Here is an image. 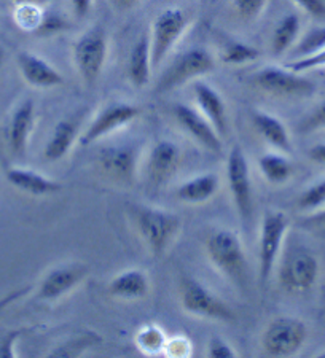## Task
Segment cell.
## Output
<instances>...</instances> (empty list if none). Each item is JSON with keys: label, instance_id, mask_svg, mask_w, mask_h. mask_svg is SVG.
Here are the masks:
<instances>
[{"label": "cell", "instance_id": "30", "mask_svg": "<svg viewBox=\"0 0 325 358\" xmlns=\"http://www.w3.org/2000/svg\"><path fill=\"white\" fill-rule=\"evenodd\" d=\"M260 57V51L247 43L242 42H230L222 51V61L230 66H242L249 62L257 61Z\"/></svg>", "mask_w": 325, "mask_h": 358}, {"label": "cell", "instance_id": "4", "mask_svg": "<svg viewBox=\"0 0 325 358\" xmlns=\"http://www.w3.org/2000/svg\"><path fill=\"white\" fill-rule=\"evenodd\" d=\"M306 336L307 328L297 317H276L265 328L262 350L268 357H293L303 348Z\"/></svg>", "mask_w": 325, "mask_h": 358}, {"label": "cell", "instance_id": "14", "mask_svg": "<svg viewBox=\"0 0 325 358\" xmlns=\"http://www.w3.org/2000/svg\"><path fill=\"white\" fill-rule=\"evenodd\" d=\"M174 115H176L177 123L182 126V129L190 134L193 141L198 142L201 147L217 155L223 152L222 137L201 112L184 106V103H177L174 107Z\"/></svg>", "mask_w": 325, "mask_h": 358}, {"label": "cell", "instance_id": "47", "mask_svg": "<svg viewBox=\"0 0 325 358\" xmlns=\"http://www.w3.org/2000/svg\"><path fill=\"white\" fill-rule=\"evenodd\" d=\"M13 2L16 5H20V3H36V2H39V0H13Z\"/></svg>", "mask_w": 325, "mask_h": 358}, {"label": "cell", "instance_id": "13", "mask_svg": "<svg viewBox=\"0 0 325 358\" xmlns=\"http://www.w3.org/2000/svg\"><path fill=\"white\" fill-rule=\"evenodd\" d=\"M254 83L275 96H307L314 91V85L298 72L272 66L255 73Z\"/></svg>", "mask_w": 325, "mask_h": 358}, {"label": "cell", "instance_id": "3", "mask_svg": "<svg viewBox=\"0 0 325 358\" xmlns=\"http://www.w3.org/2000/svg\"><path fill=\"white\" fill-rule=\"evenodd\" d=\"M179 296L185 313H188L201 319L216 320V322H235L236 314L230 308L228 303H225L222 298H219L216 293H212L198 280L190 275H182L179 282Z\"/></svg>", "mask_w": 325, "mask_h": 358}, {"label": "cell", "instance_id": "2", "mask_svg": "<svg viewBox=\"0 0 325 358\" xmlns=\"http://www.w3.org/2000/svg\"><path fill=\"white\" fill-rule=\"evenodd\" d=\"M131 215L134 218L137 233L144 244L156 258H161L170 250L181 233V217L174 212L137 206L131 209Z\"/></svg>", "mask_w": 325, "mask_h": 358}, {"label": "cell", "instance_id": "24", "mask_svg": "<svg viewBox=\"0 0 325 358\" xmlns=\"http://www.w3.org/2000/svg\"><path fill=\"white\" fill-rule=\"evenodd\" d=\"M220 188V178L217 174L206 172L190 180L184 182L177 188V198L187 204H205L216 196Z\"/></svg>", "mask_w": 325, "mask_h": 358}, {"label": "cell", "instance_id": "31", "mask_svg": "<svg viewBox=\"0 0 325 358\" xmlns=\"http://www.w3.org/2000/svg\"><path fill=\"white\" fill-rule=\"evenodd\" d=\"M43 18V11L36 3H20L15 10V22L22 31L36 32Z\"/></svg>", "mask_w": 325, "mask_h": 358}, {"label": "cell", "instance_id": "19", "mask_svg": "<svg viewBox=\"0 0 325 358\" xmlns=\"http://www.w3.org/2000/svg\"><path fill=\"white\" fill-rule=\"evenodd\" d=\"M181 164V150L170 141L156 142L148 158V176L160 185L170 180Z\"/></svg>", "mask_w": 325, "mask_h": 358}, {"label": "cell", "instance_id": "25", "mask_svg": "<svg viewBox=\"0 0 325 358\" xmlns=\"http://www.w3.org/2000/svg\"><path fill=\"white\" fill-rule=\"evenodd\" d=\"M152 51H150V38L142 36L132 46L130 61H127V75L136 88H144L150 82L152 75Z\"/></svg>", "mask_w": 325, "mask_h": 358}, {"label": "cell", "instance_id": "38", "mask_svg": "<svg viewBox=\"0 0 325 358\" xmlns=\"http://www.w3.org/2000/svg\"><path fill=\"white\" fill-rule=\"evenodd\" d=\"M64 27H66V22H64L61 16L55 15L53 11H48V13H43L42 22H40V26L36 32L39 36H51V34L62 31Z\"/></svg>", "mask_w": 325, "mask_h": 358}, {"label": "cell", "instance_id": "18", "mask_svg": "<svg viewBox=\"0 0 325 358\" xmlns=\"http://www.w3.org/2000/svg\"><path fill=\"white\" fill-rule=\"evenodd\" d=\"M193 94L201 113L223 138L228 134V118H226V107L222 96L216 88L205 82H196L193 85Z\"/></svg>", "mask_w": 325, "mask_h": 358}, {"label": "cell", "instance_id": "9", "mask_svg": "<svg viewBox=\"0 0 325 358\" xmlns=\"http://www.w3.org/2000/svg\"><path fill=\"white\" fill-rule=\"evenodd\" d=\"M226 180L237 213L242 222H247L252 215V182L249 161L241 145L230 148L226 158Z\"/></svg>", "mask_w": 325, "mask_h": 358}, {"label": "cell", "instance_id": "26", "mask_svg": "<svg viewBox=\"0 0 325 358\" xmlns=\"http://www.w3.org/2000/svg\"><path fill=\"white\" fill-rule=\"evenodd\" d=\"M258 169L266 182L272 185H282L292 176L293 166L284 155L268 153L258 158Z\"/></svg>", "mask_w": 325, "mask_h": 358}, {"label": "cell", "instance_id": "20", "mask_svg": "<svg viewBox=\"0 0 325 358\" xmlns=\"http://www.w3.org/2000/svg\"><path fill=\"white\" fill-rule=\"evenodd\" d=\"M7 180L16 189L31 196H48L56 194L62 189V183L46 177L40 172L31 169H21V167H11L7 171Z\"/></svg>", "mask_w": 325, "mask_h": 358}, {"label": "cell", "instance_id": "46", "mask_svg": "<svg viewBox=\"0 0 325 358\" xmlns=\"http://www.w3.org/2000/svg\"><path fill=\"white\" fill-rule=\"evenodd\" d=\"M137 2H139V0H117V3L120 5L121 8H130Z\"/></svg>", "mask_w": 325, "mask_h": 358}, {"label": "cell", "instance_id": "33", "mask_svg": "<svg viewBox=\"0 0 325 358\" xmlns=\"http://www.w3.org/2000/svg\"><path fill=\"white\" fill-rule=\"evenodd\" d=\"M325 204V180L317 182L300 196L298 206L305 210L317 209Z\"/></svg>", "mask_w": 325, "mask_h": 358}, {"label": "cell", "instance_id": "34", "mask_svg": "<svg viewBox=\"0 0 325 358\" xmlns=\"http://www.w3.org/2000/svg\"><path fill=\"white\" fill-rule=\"evenodd\" d=\"M191 354H193V344H191V341L187 336H182V334L167 339L165 352H162V355L177 358L190 357Z\"/></svg>", "mask_w": 325, "mask_h": 358}, {"label": "cell", "instance_id": "1", "mask_svg": "<svg viewBox=\"0 0 325 358\" xmlns=\"http://www.w3.org/2000/svg\"><path fill=\"white\" fill-rule=\"evenodd\" d=\"M209 262L231 284L246 290L249 282V263L241 238L231 229H217L206 241Z\"/></svg>", "mask_w": 325, "mask_h": 358}, {"label": "cell", "instance_id": "39", "mask_svg": "<svg viewBox=\"0 0 325 358\" xmlns=\"http://www.w3.org/2000/svg\"><path fill=\"white\" fill-rule=\"evenodd\" d=\"M26 330H11L5 336L0 339V358H15L16 357V343H18L20 338L25 334Z\"/></svg>", "mask_w": 325, "mask_h": 358}, {"label": "cell", "instance_id": "17", "mask_svg": "<svg viewBox=\"0 0 325 358\" xmlns=\"http://www.w3.org/2000/svg\"><path fill=\"white\" fill-rule=\"evenodd\" d=\"M16 62H18L22 78L34 88H55L64 83L62 75L48 61L37 55L21 51L16 56Z\"/></svg>", "mask_w": 325, "mask_h": 358}, {"label": "cell", "instance_id": "44", "mask_svg": "<svg viewBox=\"0 0 325 358\" xmlns=\"http://www.w3.org/2000/svg\"><path fill=\"white\" fill-rule=\"evenodd\" d=\"M307 155H310V158L314 161V163L325 164V143H319V145L310 148Z\"/></svg>", "mask_w": 325, "mask_h": 358}, {"label": "cell", "instance_id": "41", "mask_svg": "<svg viewBox=\"0 0 325 358\" xmlns=\"http://www.w3.org/2000/svg\"><path fill=\"white\" fill-rule=\"evenodd\" d=\"M306 129H319V128H325V102L319 106L314 113L311 115L307 121L305 123Z\"/></svg>", "mask_w": 325, "mask_h": 358}, {"label": "cell", "instance_id": "12", "mask_svg": "<svg viewBox=\"0 0 325 358\" xmlns=\"http://www.w3.org/2000/svg\"><path fill=\"white\" fill-rule=\"evenodd\" d=\"M90 274V268L83 263H67L50 269L40 282L37 296L42 301H57L75 290Z\"/></svg>", "mask_w": 325, "mask_h": 358}, {"label": "cell", "instance_id": "35", "mask_svg": "<svg viewBox=\"0 0 325 358\" xmlns=\"http://www.w3.org/2000/svg\"><path fill=\"white\" fill-rule=\"evenodd\" d=\"M317 67H325V48L322 51H317L314 55L300 57V59H295L287 64V69L298 73L311 71V69H317Z\"/></svg>", "mask_w": 325, "mask_h": 358}, {"label": "cell", "instance_id": "15", "mask_svg": "<svg viewBox=\"0 0 325 358\" xmlns=\"http://www.w3.org/2000/svg\"><path fill=\"white\" fill-rule=\"evenodd\" d=\"M101 171L121 183H131L137 171V153L131 145H112L101 150L97 157Z\"/></svg>", "mask_w": 325, "mask_h": 358}, {"label": "cell", "instance_id": "48", "mask_svg": "<svg viewBox=\"0 0 325 358\" xmlns=\"http://www.w3.org/2000/svg\"><path fill=\"white\" fill-rule=\"evenodd\" d=\"M4 59H5V51L2 46H0V69H2V64H4Z\"/></svg>", "mask_w": 325, "mask_h": 358}, {"label": "cell", "instance_id": "37", "mask_svg": "<svg viewBox=\"0 0 325 358\" xmlns=\"http://www.w3.org/2000/svg\"><path fill=\"white\" fill-rule=\"evenodd\" d=\"M207 355L212 358H235L237 354L236 350L231 348L228 341H225L220 336H214L209 341Z\"/></svg>", "mask_w": 325, "mask_h": 358}, {"label": "cell", "instance_id": "16", "mask_svg": "<svg viewBox=\"0 0 325 358\" xmlns=\"http://www.w3.org/2000/svg\"><path fill=\"white\" fill-rule=\"evenodd\" d=\"M34 126H36V106L31 99H26L11 113L7 132L8 147L16 157H22L26 153Z\"/></svg>", "mask_w": 325, "mask_h": 358}, {"label": "cell", "instance_id": "7", "mask_svg": "<svg viewBox=\"0 0 325 358\" xmlns=\"http://www.w3.org/2000/svg\"><path fill=\"white\" fill-rule=\"evenodd\" d=\"M279 284L289 293H305L316 284L319 263L303 247H292L279 266Z\"/></svg>", "mask_w": 325, "mask_h": 358}, {"label": "cell", "instance_id": "22", "mask_svg": "<svg viewBox=\"0 0 325 358\" xmlns=\"http://www.w3.org/2000/svg\"><path fill=\"white\" fill-rule=\"evenodd\" d=\"M78 121L67 118L61 120L60 123L55 126L53 134H51L48 143L45 145L43 157L50 163H56L66 158L69 152H71L74 143L78 141Z\"/></svg>", "mask_w": 325, "mask_h": 358}, {"label": "cell", "instance_id": "29", "mask_svg": "<svg viewBox=\"0 0 325 358\" xmlns=\"http://www.w3.org/2000/svg\"><path fill=\"white\" fill-rule=\"evenodd\" d=\"M102 341L99 334H96L95 331H85L80 333L77 336H74L71 339H67L66 343H62L57 345V348L51 352V357H80L85 350H88L91 348H95Z\"/></svg>", "mask_w": 325, "mask_h": 358}, {"label": "cell", "instance_id": "11", "mask_svg": "<svg viewBox=\"0 0 325 358\" xmlns=\"http://www.w3.org/2000/svg\"><path fill=\"white\" fill-rule=\"evenodd\" d=\"M139 115H141V108L132 106V103L118 102L107 106L96 115L83 134L78 137V143L81 147L92 145L99 138L125 128L131 121H134Z\"/></svg>", "mask_w": 325, "mask_h": 358}, {"label": "cell", "instance_id": "8", "mask_svg": "<svg viewBox=\"0 0 325 358\" xmlns=\"http://www.w3.org/2000/svg\"><path fill=\"white\" fill-rule=\"evenodd\" d=\"M214 67H216L214 57L206 50L191 48L179 56L171 67L162 73L158 85H156V92L161 94V92L172 91L174 88H179V86L190 82V80L212 72Z\"/></svg>", "mask_w": 325, "mask_h": 358}, {"label": "cell", "instance_id": "28", "mask_svg": "<svg viewBox=\"0 0 325 358\" xmlns=\"http://www.w3.org/2000/svg\"><path fill=\"white\" fill-rule=\"evenodd\" d=\"M134 341L137 349L141 350L144 355L156 357L165 352L167 338L161 327L155 325V323H145V325H142L137 330Z\"/></svg>", "mask_w": 325, "mask_h": 358}, {"label": "cell", "instance_id": "40", "mask_svg": "<svg viewBox=\"0 0 325 358\" xmlns=\"http://www.w3.org/2000/svg\"><path fill=\"white\" fill-rule=\"evenodd\" d=\"M293 2L314 18H324L325 16V0H293Z\"/></svg>", "mask_w": 325, "mask_h": 358}, {"label": "cell", "instance_id": "36", "mask_svg": "<svg viewBox=\"0 0 325 358\" xmlns=\"http://www.w3.org/2000/svg\"><path fill=\"white\" fill-rule=\"evenodd\" d=\"M233 3L244 20H255L266 7V0H233Z\"/></svg>", "mask_w": 325, "mask_h": 358}, {"label": "cell", "instance_id": "42", "mask_svg": "<svg viewBox=\"0 0 325 358\" xmlns=\"http://www.w3.org/2000/svg\"><path fill=\"white\" fill-rule=\"evenodd\" d=\"M31 290V287H22V288H18V290H13L5 294V296L0 298V315L4 314V310L8 308V306L13 304L15 301H18L20 298L25 296V294Z\"/></svg>", "mask_w": 325, "mask_h": 358}, {"label": "cell", "instance_id": "45", "mask_svg": "<svg viewBox=\"0 0 325 358\" xmlns=\"http://www.w3.org/2000/svg\"><path fill=\"white\" fill-rule=\"evenodd\" d=\"M311 222H314L317 224H325V209L321 210L319 213H316V215L311 218Z\"/></svg>", "mask_w": 325, "mask_h": 358}, {"label": "cell", "instance_id": "27", "mask_svg": "<svg viewBox=\"0 0 325 358\" xmlns=\"http://www.w3.org/2000/svg\"><path fill=\"white\" fill-rule=\"evenodd\" d=\"M300 34V18L297 15H286L276 26L271 40V50L276 56H281L295 43Z\"/></svg>", "mask_w": 325, "mask_h": 358}, {"label": "cell", "instance_id": "10", "mask_svg": "<svg viewBox=\"0 0 325 358\" xmlns=\"http://www.w3.org/2000/svg\"><path fill=\"white\" fill-rule=\"evenodd\" d=\"M188 27V18L181 8H166L156 16L153 22L150 51H152V66L158 67L166 55L174 48L184 32Z\"/></svg>", "mask_w": 325, "mask_h": 358}, {"label": "cell", "instance_id": "6", "mask_svg": "<svg viewBox=\"0 0 325 358\" xmlns=\"http://www.w3.org/2000/svg\"><path fill=\"white\" fill-rule=\"evenodd\" d=\"M289 229V218L282 212H268L263 217L258 238V277L266 284L279 258L281 248Z\"/></svg>", "mask_w": 325, "mask_h": 358}, {"label": "cell", "instance_id": "23", "mask_svg": "<svg viewBox=\"0 0 325 358\" xmlns=\"http://www.w3.org/2000/svg\"><path fill=\"white\" fill-rule=\"evenodd\" d=\"M254 128L262 136L266 142L282 153L292 152V143L286 124L279 118L272 117L271 113L255 110L252 112Z\"/></svg>", "mask_w": 325, "mask_h": 358}, {"label": "cell", "instance_id": "32", "mask_svg": "<svg viewBox=\"0 0 325 358\" xmlns=\"http://www.w3.org/2000/svg\"><path fill=\"white\" fill-rule=\"evenodd\" d=\"M325 48V27L311 29L306 36L300 40V43L295 48L293 55L298 57H306L322 51Z\"/></svg>", "mask_w": 325, "mask_h": 358}, {"label": "cell", "instance_id": "5", "mask_svg": "<svg viewBox=\"0 0 325 358\" xmlns=\"http://www.w3.org/2000/svg\"><path fill=\"white\" fill-rule=\"evenodd\" d=\"M107 59V32L102 26L86 31L74 45L75 67L86 85H95Z\"/></svg>", "mask_w": 325, "mask_h": 358}, {"label": "cell", "instance_id": "21", "mask_svg": "<svg viewBox=\"0 0 325 358\" xmlns=\"http://www.w3.org/2000/svg\"><path fill=\"white\" fill-rule=\"evenodd\" d=\"M107 290L115 298L134 301V299H142L148 296L150 279L142 269H126L110 280Z\"/></svg>", "mask_w": 325, "mask_h": 358}, {"label": "cell", "instance_id": "43", "mask_svg": "<svg viewBox=\"0 0 325 358\" xmlns=\"http://www.w3.org/2000/svg\"><path fill=\"white\" fill-rule=\"evenodd\" d=\"M71 2H72L75 15H77L78 18H83V16L88 15L92 7V0H71Z\"/></svg>", "mask_w": 325, "mask_h": 358}]
</instances>
